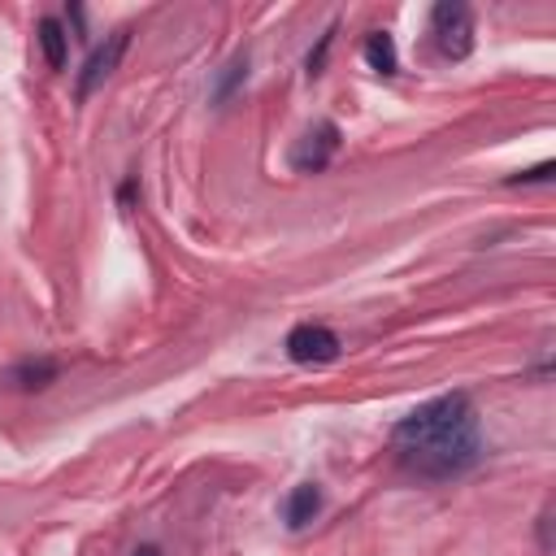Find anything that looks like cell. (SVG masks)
I'll use <instances>...</instances> for the list:
<instances>
[{
  "label": "cell",
  "mask_w": 556,
  "mask_h": 556,
  "mask_svg": "<svg viewBox=\"0 0 556 556\" xmlns=\"http://www.w3.org/2000/svg\"><path fill=\"white\" fill-rule=\"evenodd\" d=\"M391 447H395V460L426 482H447V478L469 473L482 456L478 413H473L469 395L447 391V395L417 404L413 413H404L395 421Z\"/></svg>",
  "instance_id": "1"
},
{
  "label": "cell",
  "mask_w": 556,
  "mask_h": 556,
  "mask_svg": "<svg viewBox=\"0 0 556 556\" xmlns=\"http://www.w3.org/2000/svg\"><path fill=\"white\" fill-rule=\"evenodd\" d=\"M430 35H434L439 56L465 61L473 52V9L460 0H439L430 13Z\"/></svg>",
  "instance_id": "2"
},
{
  "label": "cell",
  "mask_w": 556,
  "mask_h": 556,
  "mask_svg": "<svg viewBox=\"0 0 556 556\" xmlns=\"http://www.w3.org/2000/svg\"><path fill=\"white\" fill-rule=\"evenodd\" d=\"M339 143H343V130H339L334 122L308 126V130L295 139V148H291V169H295V174H321V169L334 161Z\"/></svg>",
  "instance_id": "3"
},
{
  "label": "cell",
  "mask_w": 556,
  "mask_h": 556,
  "mask_svg": "<svg viewBox=\"0 0 556 556\" xmlns=\"http://www.w3.org/2000/svg\"><path fill=\"white\" fill-rule=\"evenodd\" d=\"M130 26H117V30H109L104 35V43L87 56V65H83V74H78V100H87L100 83H109L113 74H117V65H122V56H126V48H130Z\"/></svg>",
  "instance_id": "4"
},
{
  "label": "cell",
  "mask_w": 556,
  "mask_h": 556,
  "mask_svg": "<svg viewBox=\"0 0 556 556\" xmlns=\"http://www.w3.org/2000/svg\"><path fill=\"white\" fill-rule=\"evenodd\" d=\"M287 356L295 361V365H326V361H334L339 352H343V343H339V334L330 330V326H321V321H300L291 334H287Z\"/></svg>",
  "instance_id": "5"
},
{
  "label": "cell",
  "mask_w": 556,
  "mask_h": 556,
  "mask_svg": "<svg viewBox=\"0 0 556 556\" xmlns=\"http://www.w3.org/2000/svg\"><path fill=\"white\" fill-rule=\"evenodd\" d=\"M56 378H61V365H56L52 356H26V361H17V365L4 374V382L17 387V391H43V387H52Z\"/></svg>",
  "instance_id": "6"
},
{
  "label": "cell",
  "mask_w": 556,
  "mask_h": 556,
  "mask_svg": "<svg viewBox=\"0 0 556 556\" xmlns=\"http://www.w3.org/2000/svg\"><path fill=\"white\" fill-rule=\"evenodd\" d=\"M317 513H321V486H317V482H300V486H291V495L282 500V521H287L291 530L308 526Z\"/></svg>",
  "instance_id": "7"
},
{
  "label": "cell",
  "mask_w": 556,
  "mask_h": 556,
  "mask_svg": "<svg viewBox=\"0 0 556 556\" xmlns=\"http://www.w3.org/2000/svg\"><path fill=\"white\" fill-rule=\"evenodd\" d=\"M361 52H365V65H369V70H378V74H395V70H400V56H395V39H391L387 30H369Z\"/></svg>",
  "instance_id": "8"
},
{
  "label": "cell",
  "mask_w": 556,
  "mask_h": 556,
  "mask_svg": "<svg viewBox=\"0 0 556 556\" xmlns=\"http://www.w3.org/2000/svg\"><path fill=\"white\" fill-rule=\"evenodd\" d=\"M39 48H43V56H48V65H52V70H61V65H65L70 35L61 30V22H56V17H43V22H39Z\"/></svg>",
  "instance_id": "9"
},
{
  "label": "cell",
  "mask_w": 556,
  "mask_h": 556,
  "mask_svg": "<svg viewBox=\"0 0 556 556\" xmlns=\"http://www.w3.org/2000/svg\"><path fill=\"white\" fill-rule=\"evenodd\" d=\"M243 78H248V52H239V56H230V61L222 65V78H217V87H213V100H217V104L230 100V91H235Z\"/></svg>",
  "instance_id": "10"
},
{
  "label": "cell",
  "mask_w": 556,
  "mask_h": 556,
  "mask_svg": "<svg viewBox=\"0 0 556 556\" xmlns=\"http://www.w3.org/2000/svg\"><path fill=\"white\" fill-rule=\"evenodd\" d=\"M330 43H334V26L317 39V48H313V52H308V61H304V74H308V78H317V74L326 70V52H330Z\"/></svg>",
  "instance_id": "11"
},
{
  "label": "cell",
  "mask_w": 556,
  "mask_h": 556,
  "mask_svg": "<svg viewBox=\"0 0 556 556\" xmlns=\"http://www.w3.org/2000/svg\"><path fill=\"white\" fill-rule=\"evenodd\" d=\"M556 174V161H539L534 169H521V174H513L508 182H547Z\"/></svg>",
  "instance_id": "12"
},
{
  "label": "cell",
  "mask_w": 556,
  "mask_h": 556,
  "mask_svg": "<svg viewBox=\"0 0 556 556\" xmlns=\"http://www.w3.org/2000/svg\"><path fill=\"white\" fill-rule=\"evenodd\" d=\"M130 556H161V547H156V543H143V547H135Z\"/></svg>",
  "instance_id": "13"
}]
</instances>
